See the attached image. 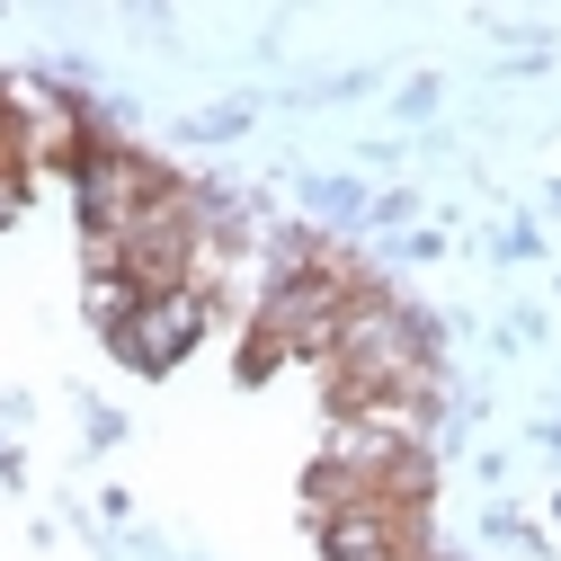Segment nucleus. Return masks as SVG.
<instances>
[{
	"label": "nucleus",
	"mask_w": 561,
	"mask_h": 561,
	"mask_svg": "<svg viewBox=\"0 0 561 561\" xmlns=\"http://www.w3.org/2000/svg\"><path fill=\"white\" fill-rule=\"evenodd\" d=\"M187 330H196V295H144V304H134L125 312V347H134V357H144V366H161V357H179V347H187Z\"/></svg>",
	"instance_id": "1"
}]
</instances>
